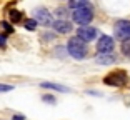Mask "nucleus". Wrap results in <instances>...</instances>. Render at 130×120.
<instances>
[{"instance_id":"obj_5","label":"nucleus","mask_w":130,"mask_h":120,"mask_svg":"<svg viewBox=\"0 0 130 120\" xmlns=\"http://www.w3.org/2000/svg\"><path fill=\"white\" fill-rule=\"evenodd\" d=\"M113 39L112 37H108V35H102L100 37V40L97 42V50L100 52V54H107V52H112L113 50Z\"/></svg>"},{"instance_id":"obj_9","label":"nucleus","mask_w":130,"mask_h":120,"mask_svg":"<svg viewBox=\"0 0 130 120\" xmlns=\"http://www.w3.org/2000/svg\"><path fill=\"white\" fill-rule=\"evenodd\" d=\"M113 62H115V57L110 55V52L100 54L99 57H97V63H102V65H110V63H113Z\"/></svg>"},{"instance_id":"obj_17","label":"nucleus","mask_w":130,"mask_h":120,"mask_svg":"<svg viewBox=\"0 0 130 120\" xmlns=\"http://www.w3.org/2000/svg\"><path fill=\"white\" fill-rule=\"evenodd\" d=\"M43 100L45 102H55V98L52 97V95H47V97H43Z\"/></svg>"},{"instance_id":"obj_15","label":"nucleus","mask_w":130,"mask_h":120,"mask_svg":"<svg viewBox=\"0 0 130 120\" xmlns=\"http://www.w3.org/2000/svg\"><path fill=\"white\" fill-rule=\"evenodd\" d=\"M10 90H13V87H12V85H5V83H0V92H10Z\"/></svg>"},{"instance_id":"obj_13","label":"nucleus","mask_w":130,"mask_h":120,"mask_svg":"<svg viewBox=\"0 0 130 120\" xmlns=\"http://www.w3.org/2000/svg\"><path fill=\"white\" fill-rule=\"evenodd\" d=\"M10 19L13 20V22H19V20L22 19V13H20V12H15V10H13V12H10Z\"/></svg>"},{"instance_id":"obj_3","label":"nucleus","mask_w":130,"mask_h":120,"mask_svg":"<svg viewBox=\"0 0 130 120\" xmlns=\"http://www.w3.org/2000/svg\"><path fill=\"white\" fill-rule=\"evenodd\" d=\"M113 33L117 40H130V22L128 20H119L113 27Z\"/></svg>"},{"instance_id":"obj_1","label":"nucleus","mask_w":130,"mask_h":120,"mask_svg":"<svg viewBox=\"0 0 130 120\" xmlns=\"http://www.w3.org/2000/svg\"><path fill=\"white\" fill-rule=\"evenodd\" d=\"M67 52L72 55L77 60H82L87 55V47H85V40H82L78 35L69 40V45H67Z\"/></svg>"},{"instance_id":"obj_11","label":"nucleus","mask_w":130,"mask_h":120,"mask_svg":"<svg viewBox=\"0 0 130 120\" xmlns=\"http://www.w3.org/2000/svg\"><path fill=\"white\" fill-rule=\"evenodd\" d=\"M70 7L75 10V8H82V7H88L87 0H70Z\"/></svg>"},{"instance_id":"obj_19","label":"nucleus","mask_w":130,"mask_h":120,"mask_svg":"<svg viewBox=\"0 0 130 120\" xmlns=\"http://www.w3.org/2000/svg\"><path fill=\"white\" fill-rule=\"evenodd\" d=\"M12 120H25V117H23V115H13Z\"/></svg>"},{"instance_id":"obj_6","label":"nucleus","mask_w":130,"mask_h":120,"mask_svg":"<svg viewBox=\"0 0 130 120\" xmlns=\"http://www.w3.org/2000/svg\"><path fill=\"white\" fill-rule=\"evenodd\" d=\"M34 17L37 22H40L42 25H52V15L48 13L47 8H35L34 10Z\"/></svg>"},{"instance_id":"obj_10","label":"nucleus","mask_w":130,"mask_h":120,"mask_svg":"<svg viewBox=\"0 0 130 120\" xmlns=\"http://www.w3.org/2000/svg\"><path fill=\"white\" fill-rule=\"evenodd\" d=\"M43 89H52V90H57V92H69V89L63 85H58V83H50V82H43L40 83Z\"/></svg>"},{"instance_id":"obj_12","label":"nucleus","mask_w":130,"mask_h":120,"mask_svg":"<svg viewBox=\"0 0 130 120\" xmlns=\"http://www.w3.org/2000/svg\"><path fill=\"white\" fill-rule=\"evenodd\" d=\"M35 25H37V20H27V22H25V28H27V30H35Z\"/></svg>"},{"instance_id":"obj_8","label":"nucleus","mask_w":130,"mask_h":120,"mask_svg":"<svg viewBox=\"0 0 130 120\" xmlns=\"http://www.w3.org/2000/svg\"><path fill=\"white\" fill-rule=\"evenodd\" d=\"M52 25H54V28L58 32V33H70L72 28H73L72 23L67 22V20H57V22H54Z\"/></svg>"},{"instance_id":"obj_14","label":"nucleus","mask_w":130,"mask_h":120,"mask_svg":"<svg viewBox=\"0 0 130 120\" xmlns=\"http://www.w3.org/2000/svg\"><path fill=\"white\" fill-rule=\"evenodd\" d=\"M122 50H123V54H125V55H130V40H125V42H123Z\"/></svg>"},{"instance_id":"obj_18","label":"nucleus","mask_w":130,"mask_h":120,"mask_svg":"<svg viewBox=\"0 0 130 120\" xmlns=\"http://www.w3.org/2000/svg\"><path fill=\"white\" fill-rule=\"evenodd\" d=\"M0 47H5V37L0 35Z\"/></svg>"},{"instance_id":"obj_2","label":"nucleus","mask_w":130,"mask_h":120,"mask_svg":"<svg viewBox=\"0 0 130 120\" xmlns=\"http://www.w3.org/2000/svg\"><path fill=\"white\" fill-rule=\"evenodd\" d=\"M73 22H77L78 25H87V23L92 22L93 19V12L90 7H82V8H75L72 13Z\"/></svg>"},{"instance_id":"obj_4","label":"nucleus","mask_w":130,"mask_h":120,"mask_svg":"<svg viewBox=\"0 0 130 120\" xmlns=\"http://www.w3.org/2000/svg\"><path fill=\"white\" fill-rule=\"evenodd\" d=\"M105 83L107 85H113V87H122L125 85V82H127V75L123 74V72H112L110 75H107L105 77Z\"/></svg>"},{"instance_id":"obj_7","label":"nucleus","mask_w":130,"mask_h":120,"mask_svg":"<svg viewBox=\"0 0 130 120\" xmlns=\"http://www.w3.org/2000/svg\"><path fill=\"white\" fill-rule=\"evenodd\" d=\"M77 35H78L82 40H85V42H90V40H93L97 37V28L84 25V27H80L77 30Z\"/></svg>"},{"instance_id":"obj_16","label":"nucleus","mask_w":130,"mask_h":120,"mask_svg":"<svg viewBox=\"0 0 130 120\" xmlns=\"http://www.w3.org/2000/svg\"><path fill=\"white\" fill-rule=\"evenodd\" d=\"M58 17H67V8H63V7H60V8H57V12H55Z\"/></svg>"}]
</instances>
